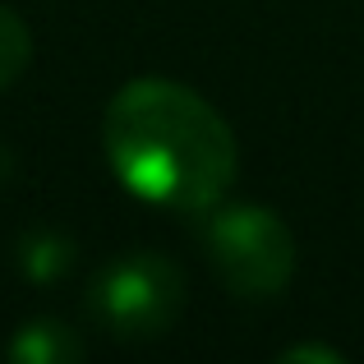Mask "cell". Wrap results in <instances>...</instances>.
Wrapping results in <instances>:
<instances>
[{
	"label": "cell",
	"instance_id": "obj_5",
	"mask_svg": "<svg viewBox=\"0 0 364 364\" xmlns=\"http://www.w3.org/2000/svg\"><path fill=\"white\" fill-rule=\"evenodd\" d=\"M14 355L18 360H65V355H74V341L65 337L60 323H33L14 341Z\"/></svg>",
	"mask_w": 364,
	"mask_h": 364
},
{
	"label": "cell",
	"instance_id": "obj_2",
	"mask_svg": "<svg viewBox=\"0 0 364 364\" xmlns=\"http://www.w3.org/2000/svg\"><path fill=\"white\" fill-rule=\"evenodd\" d=\"M208 249L222 282L240 295H272L291 277V231L267 208H235L213 217Z\"/></svg>",
	"mask_w": 364,
	"mask_h": 364
},
{
	"label": "cell",
	"instance_id": "obj_4",
	"mask_svg": "<svg viewBox=\"0 0 364 364\" xmlns=\"http://www.w3.org/2000/svg\"><path fill=\"white\" fill-rule=\"evenodd\" d=\"M33 60V37H28V23L14 14V9L0 5V88L18 79Z\"/></svg>",
	"mask_w": 364,
	"mask_h": 364
},
{
	"label": "cell",
	"instance_id": "obj_3",
	"mask_svg": "<svg viewBox=\"0 0 364 364\" xmlns=\"http://www.w3.org/2000/svg\"><path fill=\"white\" fill-rule=\"evenodd\" d=\"M97 314L120 337H152L180 309V272L157 254H134L97 282Z\"/></svg>",
	"mask_w": 364,
	"mask_h": 364
},
{
	"label": "cell",
	"instance_id": "obj_1",
	"mask_svg": "<svg viewBox=\"0 0 364 364\" xmlns=\"http://www.w3.org/2000/svg\"><path fill=\"white\" fill-rule=\"evenodd\" d=\"M111 171L148 203L203 213L235 176V139L198 92L171 79H134L107 107Z\"/></svg>",
	"mask_w": 364,
	"mask_h": 364
}]
</instances>
